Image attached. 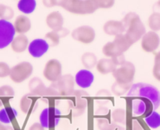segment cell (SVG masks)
<instances>
[{
	"instance_id": "6da1fadb",
	"label": "cell",
	"mask_w": 160,
	"mask_h": 130,
	"mask_svg": "<svg viewBox=\"0 0 160 130\" xmlns=\"http://www.w3.org/2000/svg\"><path fill=\"white\" fill-rule=\"evenodd\" d=\"M122 22L125 27V35L132 44H135L141 39L146 33V27L139 15L134 12H129L122 18Z\"/></svg>"
},
{
	"instance_id": "7a4b0ae2",
	"label": "cell",
	"mask_w": 160,
	"mask_h": 130,
	"mask_svg": "<svg viewBox=\"0 0 160 130\" xmlns=\"http://www.w3.org/2000/svg\"><path fill=\"white\" fill-rule=\"evenodd\" d=\"M129 97H141L148 100L153 105L154 110L158 109L160 106V92L155 87L145 83H138L132 84L127 92Z\"/></svg>"
},
{
	"instance_id": "3957f363",
	"label": "cell",
	"mask_w": 160,
	"mask_h": 130,
	"mask_svg": "<svg viewBox=\"0 0 160 130\" xmlns=\"http://www.w3.org/2000/svg\"><path fill=\"white\" fill-rule=\"evenodd\" d=\"M65 11L74 15H90L98 10L94 0H64L61 4Z\"/></svg>"
},
{
	"instance_id": "277c9868",
	"label": "cell",
	"mask_w": 160,
	"mask_h": 130,
	"mask_svg": "<svg viewBox=\"0 0 160 130\" xmlns=\"http://www.w3.org/2000/svg\"><path fill=\"white\" fill-rule=\"evenodd\" d=\"M136 74V68L131 62L126 61L118 65L112 73L115 82L122 84H132Z\"/></svg>"
},
{
	"instance_id": "5b68a950",
	"label": "cell",
	"mask_w": 160,
	"mask_h": 130,
	"mask_svg": "<svg viewBox=\"0 0 160 130\" xmlns=\"http://www.w3.org/2000/svg\"><path fill=\"white\" fill-rule=\"evenodd\" d=\"M62 114L58 108L50 106L44 108L39 114V123L45 128H55L61 120Z\"/></svg>"
},
{
	"instance_id": "8992f818",
	"label": "cell",
	"mask_w": 160,
	"mask_h": 130,
	"mask_svg": "<svg viewBox=\"0 0 160 130\" xmlns=\"http://www.w3.org/2000/svg\"><path fill=\"white\" fill-rule=\"evenodd\" d=\"M33 65L27 61H23L13 65L10 69V79L15 83H21L27 80L33 73Z\"/></svg>"
},
{
	"instance_id": "52a82bcc",
	"label": "cell",
	"mask_w": 160,
	"mask_h": 130,
	"mask_svg": "<svg viewBox=\"0 0 160 130\" xmlns=\"http://www.w3.org/2000/svg\"><path fill=\"white\" fill-rule=\"evenodd\" d=\"M72 39L82 45H90L96 38V32L89 25H82L74 29L71 33Z\"/></svg>"
},
{
	"instance_id": "ba28073f",
	"label": "cell",
	"mask_w": 160,
	"mask_h": 130,
	"mask_svg": "<svg viewBox=\"0 0 160 130\" xmlns=\"http://www.w3.org/2000/svg\"><path fill=\"white\" fill-rule=\"evenodd\" d=\"M16 36L14 27L10 21L0 20V50L10 46Z\"/></svg>"
},
{
	"instance_id": "9c48e42d",
	"label": "cell",
	"mask_w": 160,
	"mask_h": 130,
	"mask_svg": "<svg viewBox=\"0 0 160 130\" xmlns=\"http://www.w3.org/2000/svg\"><path fill=\"white\" fill-rule=\"evenodd\" d=\"M62 72L63 69L61 62L56 59H51L46 63L42 74L47 80L55 83L62 76Z\"/></svg>"
},
{
	"instance_id": "30bf717a",
	"label": "cell",
	"mask_w": 160,
	"mask_h": 130,
	"mask_svg": "<svg viewBox=\"0 0 160 130\" xmlns=\"http://www.w3.org/2000/svg\"><path fill=\"white\" fill-rule=\"evenodd\" d=\"M131 107L132 112L135 117H145L152 111H155L152 104L141 97H132Z\"/></svg>"
},
{
	"instance_id": "8fae6325",
	"label": "cell",
	"mask_w": 160,
	"mask_h": 130,
	"mask_svg": "<svg viewBox=\"0 0 160 130\" xmlns=\"http://www.w3.org/2000/svg\"><path fill=\"white\" fill-rule=\"evenodd\" d=\"M160 46V37L157 32L146 31L141 39V49L147 53H155Z\"/></svg>"
},
{
	"instance_id": "7c38bea8",
	"label": "cell",
	"mask_w": 160,
	"mask_h": 130,
	"mask_svg": "<svg viewBox=\"0 0 160 130\" xmlns=\"http://www.w3.org/2000/svg\"><path fill=\"white\" fill-rule=\"evenodd\" d=\"M55 83L59 91L60 96L70 97L75 91V78L72 74L62 75V76Z\"/></svg>"
},
{
	"instance_id": "4fadbf2b",
	"label": "cell",
	"mask_w": 160,
	"mask_h": 130,
	"mask_svg": "<svg viewBox=\"0 0 160 130\" xmlns=\"http://www.w3.org/2000/svg\"><path fill=\"white\" fill-rule=\"evenodd\" d=\"M50 45L45 39L35 38L29 43L28 51L30 56L35 59L42 58L50 49Z\"/></svg>"
},
{
	"instance_id": "5bb4252c",
	"label": "cell",
	"mask_w": 160,
	"mask_h": 130,
	"mask_svg": "<svg viewBox=\"0 0 160 130\" xmlns=\"http://www.w3.org/2000/svg\"><path fill=\"white\" fill-rule=\"evenodd\" d=\"M75 84L81 89L90 87L94 82V75L90 69H82L77 72L75 76Z\"/></svg>"
},
{
	"instance_id": "9a60e30c",
	"label": "cell",
	"mask_w": 160,
	"mask_h": 130,
	"mask_svg": "<svg viewBox=\"0 0 160 130\" xmlns=\"http://www.w3.org/2000/svg\"><path fill=\"white\" fill-rule=\"evenodd\" d=\"M103 31L109 36L115 37L118 34L125 33V27L122 20H109L103 25Z\"/></svg>"
},
{
	"instance_id": "2e32d148",
	"label": "cell",
	"mask_w": 160,
	"mask_h": 130,
	"mask_svg": "<svg viewBox=\"0 0 160 130\" xmlns=\"http://www.w3.org/2000/svg\"><path fill=\"white\" fill-rule=\"evenodd\" d=\"M13 25L16 34H25L32 29V21L26 15H19L15 18Z\"/></svg>"
},
{
	"instance_id": "e0dca14e",
	"label": "cell",
	"mask_w": 160,
	"mask_h": 130,
	"mask_svg": "<svg viewBox=\"0 0 160 130\" xmlns=\"http://www.w3.org/2000/svg\"><path fill=\"white\" fill-rule=\"evenodd\" d=\"M64 19L59 11H52L46 17V24L51 30H58L64 27Z\"/></svg>"
},
{
	"instance_id": "ac0fdd59",
	"label": "cell",
	"mask_w": 160,
	"mask_h": 130,
	"mask_svg": "<svg viewBox=\"0 0 160 130\" xmlns=\"http://www.w3.org/2000/svg\"><path fill=\"white\" fill-rule=\"evenodd\" d=\"M117 67H118V65L113 59L103 58L98 61L96 69L101 75H107L113 73L116 69Z\"/></svg>"
},
{
	"instance_id": "d6986e66",
	"label": "cell",
	"mask_w": 160,
	"mask_h": 130,
	"mask_svg": "<svg viewBox=\"0 0 160 130\" xmlns=\"http://www.w3.org/2000/svg\"><path fill=\"white\" fill-rule=\"evenodd\" d=\"M88 106V101L86 98H75L72 97L70 101V109L74 117L77 118L85 113Z\"/></svg>"
},
{
	"instance_id": "ffe728a7",
	"label": "cell",
	"mask_w": 160,
	"mask_h": 130,
	"mask_svg": "<svg viewBox=\"0 0 160 130\" xmlns=\"http://www.w3.org/2000/svg\"><path fill=\"white\" fill-rule=\"evenodd\" d=\"M29 40L25 34H18L14 37L10 44L12 51L15 53H23L28 50Z\"/></svg>"
},
{
	"instance_id": "44dd1931",
	"label": "cell",
	"mask_w": 160,
	"mask_h": 130,
	"mask_svg": "<svg viewBox=\"0 0 160 130\" xmlns=\"http://www.w3.org/2000/svg\"><path fill=\"white\" fill-rule=\"evenodd\" d=\"M112 41H113L114 45H115V48H117L118 52L122 55H124V53L128 51L129 48L133 45L131 41L126 36L125 34H118L114 37V40Z\"/></svg>"
},
{
	"instance_id": "7402d4cb",
	"label": "cell",
	"mask_w": 160,
	"mask_h": 130,
	"mask_svg": "<svg viewBox=\"0 0 160 130\" xmlns=\"http://www.w3.org/2000/svg\"><path fill=\"white\" fill-rule=\"evenodd\" d=\"M18 116V111L13 107L7 106L0 110V122L5 125L14 122Z\"/></svg>"
},
{
	"instance_id": "603a6c76",
	"label": "cell",
	"mask_w": 160,
	"mask_h": 130,
	"mask_svg": "<svg viewBox=\"0 0 160 130\" xmlns=\"http://www.w3.org/2000/svg\"><path fill=\"white\" fill-rule=\"evenodd\" d=\"M28 88L30 93L33 96L42 97L47 87L42 80L38 77H33L28 82Z\"/></svg>"
},
{
	"instance_id": "cb8c5ba5",
	"label": "cell",
	"mask_w": 160,
	"mask_h": 130,
	"mask_svg": "<svg viewBox=\"0 0 160 130\" xmlns=\"http://www.w3.org/2000/svg\"><path fill=\"white\" fill-rule=\"evenodd\" d=\"M37 7L36 0H19L18 2V10L24 15L32 14Z\"/></svg>"
},
{
	"instance_id": "d4e9b609",
	"label": "cell",
	"mask_w": 160,
	"mask_h": 130,
	"mask_svg": "<svg viewBox=\"0 0 160 130\" xmlns=\"http://www.w3.org/2000/svg\"><path fill=\"white\" fill-rule=\"evenodd\" d=\"M144 121L148 127L152 129H156L160 127V114L155 111H152L144 117Z\"/></svg>"
},
{
	"instance_id": "484cf974",
	"label": "cell",
	"mask_w": 160,
	"mask_h": 130,
	"mask_svg": "<svg viewBox=\"0 0 160 130\" xmlns=\"http://www.w3.org/2000/svg\"><path fill=\"white\" fill-rule=\"evenodd\" d=\"M98 61L96 55L93 52H90L83 53L81 57V62H82V65L87 69H90L96 67Z\"/></svg>"
},
{
	"instance_id": "4316f807",
	"label": "cell",
	"mask_w": 160,
	"mask_h": 130,
	"mask_svg": "<svg viewBox=\"0 0 160 130\" xmlns=\"http://www.w3.org/2000/svg\"><path fill=\"white\" fill-rule=\"evenodd\" d=\"M32 97L33 95L31 93H28V94L23 95L20 100V109L24 114H28L32 110V107L34 106Z\"/></svg>"
},
{
	"instance_id": "83f0119b",
	"label": "cell",
	"mask_w": 160,
	"mask_h": 130,
	"mask_svg": "<svg viewBox=\"0 0 160 130\" xmlns=\"http://www.w3.org/2000/svg\"><path fill=\"white\" fill-rule=\"evenodd\" d=\"M15 91L12 87L9 85H3L0 87V108L3 106L4 102L9 98L14 97Z\"/></svg>"
},
{
	"instance_id": "f1b7e54d",
	"label": "cell",
	"mask_w": 160,
	"mask_h": 130,
	"mask_svg": "<svg viewBox=\"0 0 160 130\" xmlns=\"http://www.w3.org/2000/svg\"><path fill=\"white\" fill-rule=\"evenodd\" d=\"M147 25L152 31H160V13L152 12V14L148 18Z\"/></svg>"
},
{
	"instance_id": "f546056e",
	"label": "cell",
	"mask_w": 160,
	"mask_h": 130,
	"mask_svg": "<svg viewBox=\"0 0 160 130\" xmlns=\"http://www.w3.org/2000/svg\"><path fill=\"white\" fill-rule=\"evenodd\" d=\"M97 128L99 130H116L117 124L111 122L106 118H98L96 120Z\"/></svg>"
},
{
	"instance_id": "4dcf8cb0",
	"label": "cell",
	"mask_w": 160,
	"mask_h": 130,
	"mask_svg": "<svg viewBox=\"0 0 160 130\" xmlns=\"http://www.w3.org/2000/svg\"><path fill=\"white\" fill-rule=\"evenodd\" d=\"M112 119L115 124H125L127 122V112L123 108H116L112 113Z\"/></svg>"
},
{
	"instance_id": "1f68e13d",
	"label": "cell",
	"mask_w": 160,
	"mask_h": 130,
	"mask_svg": "<svg viewBox=\"0 0 160 130\" xmlns=\"http://www.w3.org/2000/svg\"><path fill=\"white\" fill-rule=\"evenodd\" d=\"M132 84H122L115 82L112 86V92L116 96H122L127 94Z\"/></svg>"
},
{
	"instance_id": "d6a6232c",
	"label": "cell",
	"mask_w": 160,
	"mask_h": 130,
	"mask_svg": "<svg viewBox=\"0 0 160 130\" xmlns=\"http://www.w3.org/2000/svg\"><path fill=\"white\" fill-rule=\"evenodd\" d=\"M14 16V10L10 7L0 3V20L10 21Z\"/></svg>"
},
{
	"instance_id": "836d02e7",
	"label": "cell",
	"mask_w": 160,
	"mask_h": 130,
	"mask_svg": "<svg viewBox=\"0 0 160 130\" xmlns=\"http://www.w3.org/2000/svg\"><path fill=\"white\" fill-rule=\"evenodd\" d=\"M61 38L58 34V32L54 31V30L47 32L45 34V40L47 41V43H48L50 47L58 46L60 44Z\"/></svg>"
},
{
	"instance_id": "e575fe53",
	"label": "cell",
	"mask_w": 160,
	"mask_h": 130,
	"mask_svg": "<svg viewBox=\"0 0 160 130\" xmlns=\"http://www.w3.org/2000/svg\"><path fill=\"white\" fill-rule=\"evenodd\" d=\"M58 96H60V93L58 89V87H57L56 83H52L50 87L46 88L42 97L51 98V97H57Z\"/></svg>"
},
{
	"instance_id": "d590c367",
	"label": "cell",
	"mask_w": 160,
	"mask_h": 130,
	"mask_svg": "<svg viewBox=\"0 0 160 130\" xmlns=\"http://www.w3.org/2000/svg\"><path fill=\"white\" fill-rule=\"evenodd\" d=\"M98 9L108 10L115 6V0H94Z\"/></svg>"
},
{
	"instance_id": "8d00e7d4",
	"label": "cell",
	"mask_w": 160,
	"mask_h": 130,
	"mask_svg": "<svg viewBox=\"0 0 160 130\" xmlns=\"http://www.w3.org/2000/svg\"><path fill=\"white\" fill-rule=\"evenodd\" d=\"M10 69L11 68L7 62H0V79L10 76Z\"/></svg>"
},
{
	"instance_id": "74e56055",
	"label": "cell",
	"mask_w": 160,
	"mask_h": 130,
	"mask_svg": "<svg viewBox=\"0 0 160 130\" xmlns=\"http://www.w3.org/2000/svg\"><path fill=\"white\" fill-rule=\"evenodd\" d=\"M64 0H42V5L46 8H53L55 7H61Z\"/></svg>"
},
{
	"instance_id": "f35d334b",
	"label": "cell",
	"mask_w": 160,
	"mask_h": 130,
	"mask_svg": "<svg viewBox=\"0 0 160 130\" xmlns=\"http://www.w3.org/2000/svg\"><path fill=\"white\" fill-rule=\"evenodd\" d=\"M96 114L98 115H105L108 113V108L107 107V104H106L105 101L104 102H100L98 105H97L96 108Z\"/></svg>"
},
{
	"instance_id": "ab89813d",
	"label": "cell",
	"mask_w": 160,
	"mask_h": 130,
	"mask_svg": "<svg viewBox=\"0 0 160 130\" xmlns=\"http://www.w3.org/2000/svg\"><path fill=\"white\" fill-rule=\"evenodd\" d=\"M89 96L90 95H89L88 92H87V91H84L83 89H82V90H75L70 97H75V98H87V97H89Z\"/></svg>"
},
{
	"instance_id": "60d3db41",
	"label": "cell",
	"mask_w": 160,
	"mask_h": 130,
	"mask_svg": "<svg viewBox=\"0 0 160 130\" xmlns=\"http://www.w3.org/2000/svg\"><path fill=\"white\" fill-rule=\"evenodd\" d=\"M96 96L98 98H108V97H110L112 96V94L109 91L106 89H101L97 92Z\"/></svg>"
},
{
	"instance_id": "b9f144b4",
	"label": "cell",
	"mask_w": 160,
	"mask_h": 130,
	"mask_svg": "<svg viewBox=\"0 0 160 130\" xmlns=\"http://www.w3.org/2000/svg\"><path fill=\"white\" fill-rule=\"evenodd\" d=\"M131 130H145L144 126L140 123L139 121L137 119H133L131 124Z\"/></svg>"
},
{
	"instance_id": "7bdbcfd3",
	"label": "cell",
	"mask_w": 160,
	"mask_h": 130,
	"mask_svg": "<svg viewBox=\"0 0 160 130\" xmlns=\"http://www.w3.org/2000/svg\"><path fill=\"white\" fill-rule=\"evenodd\" d=\"M153 66L157 67V68H160V51L155 52Z\"/></svg>"
},
{
	"instance_id": "ee69618b",
	"label": "cell",
	"mask_w": 160,
	"mask_h": 130,
	"mask_svg": "<svg viewBox=\"0 0 160 130\" xmlns=\"http://www.w3.org/2000/svg\"><path fill=\"white\" fill-rule=\"evenodd\" d=\"M152 75H153L154 78L157 81L160 82V68L153 66V68H152Z\"/></svg>"
},
{
	"instance_id": "f6af8a7d",
	"label": "cell",
	"mask_w": 160,
	"mask_h": 130,
	"mask_svg": "<svg viewBox=\"0 0 160 130\" xmlns=\"http://www.w3.org/2000/svg\"><path fill=\"white\" fill-rule=\"evenodd\" d=\"M45 129L46 128H44L41 124L38 123V122L33 123L28 128V130H45Z\"/></svg>"
},
{
	"instance_id": "bcb514c9",
	"label": "cell",
	"mask_w": 160,
	"mask_h": 130,
	"mask_svg": "<svg viewBox=\"0 0 160 130\" xmlns=\"http://www.w3.org/2000/svg\"><path fill=\"white\" fill-rule=\"evenodd\" d=\"M152 10L153 13H160V1H157L152 7Z\"/></svg>"
},
{
	"instance_id": "7dc6e473",
	"label": "cell",
	"mask_w": 160,
	"mask_h": 130,
	"mask_svg": "<svg viewBox=\"0 0 160 130\" xmlns=\"http://www.w3.org/2000/svg\"><path fill=\"white\" fill-rule=\"evenodd\" d=\"M0 130H13V128L12 127L8 126L5 124H2L0 122Z\"/></svg>"
},
{
	"instance_id": "c3c4849f",
	"label": "cell",
	"mask_w": 160,
	"mask_h": 130,
	"mask_svg": "<svg viewBox=\"0 0 160 130\" xmlns=\"http://www.w3.org/2000/svg\"><path fill=\"white\" fill-rule=\"evenodd\" d=\"M116 130H125V128H122V127L118 126V128H116Z\"/></svg>"
},
{
	"instance_id": "681fc988",
	"label": "cell",
	"mask_w": 160,
	"mask_h": 130,
	"mask_svg": "<svg viewBox=\"0 0 160 130\" xmlns=\"http://www.w3.org/2000/svg\"><path fill=\"white\" fill-rule=\"evenodd\" d=\"M158 1H160V0H158Z\"/></svg>"
},
{
	"instance_id": "f907efd6",
	"label": "cell",
	"mask_w": 160,
	"mask_h": 130,
	"mask_svg": "<svg viewBox=\"0 0 160 130\" xmlns=\"http://www.w3.org/2000/svg\"><path fill=\"white\" fill-rule=\"evenodd\" d=\"M13 130H15V129H13Z\"/></svg>"
}]
</instances>
